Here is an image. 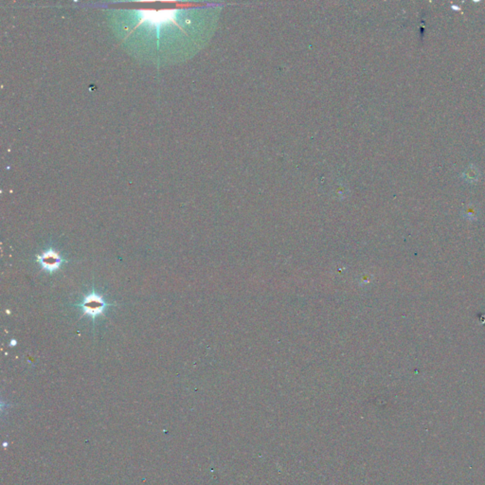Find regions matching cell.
<instances>
[{
	"label": "cell",
	"instance_id": "1",
	"mask_svg": "<svg viewBox=\"0 0 485 485\" xmlns=\"http://www.w3.org/2000/svg\"><path fill=\"white\" fill-rule=\"evenodd\" d=\"M177 11V10H141L138 11V25H145L158 32L161 27L176 23Z\"/></svg>",
	"mask_w": 485,
	"mask_h": 485
},
{
	"label": "cell",
	"instance_id": "2",
	"mask_svg": "<svg viewBox=\"0 0 485 485\" xmlns=\"http://www.w3.org/2000/svg\"><path fill=\"white\" fill-rule=\"evenodd\" d=\"M106 306H107V304L104 301V299L101 298V296H99V294H97L96 292L90 293L86 298H84V300L80 304V307L82 309L83 313L90 318H92L93 320L96 317L101 315L104 312Z\"/></svg>",
	"mask_w": 485,
	"mask_h": 485
},
{
	"label": "cell",
	"instance_id": "3",
	"mask_svg": "<svg viewBox=\"0 0 485 485\" xmlns=\"http://www.w3.org/2000/svg\"><path fill=\"white\" fill-rule=\"evenodd\" d=\"M37 260L38 263L43 267V269L48 272L56 271L64 262L60 254L56 252L52 248L46 250L42 254H39L37 256Z\"/></svg>",
	"mask_w": 485,
	"mask_h": 485
}]
</instances>
